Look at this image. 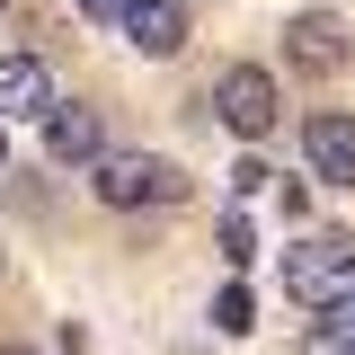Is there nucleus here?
Here are the masks:
<instances>
[{
    "instance_id": "obj_14",
    "label": "nucleus",
    "mask_w": 355,
    "mask_h": 355,
    "mask_svg": "<svg viewBox=\"0 0 355 355\" xmlns=\"http://www.w3.org/2000/svg\"><path fill=\"white\" fill-rule=\"evenodd\" d=\"M0 355H36V347H0Z\"/></svg>"
},
{
    "instance_id": "obj_9",
    "label": "nucleus",
    "mask_w": 355,
    "mask_h": 355,
    "mask_svg": "<svg viewBox=\"0 0 355 355\" xmlns=\"http://www.w3.org/2000/svg\"><path fill=\"white\" fill-rule=\"evenodd\" d=\"M214 329H222V338H249V329H258V302H249V284H222V293H214Z\"/></svg>"
},
{
    "instance_id": "obj_10",
    "label": "nucleus",
    "mask_w": 355,
    "mask_h": 355,
    "mask_svg": "<svg viewBox=\"0 0 355 355\" xmlns=\"http://www.w3.org/2000/svg\"><path fill=\"white\" fill-rule=\"evenodd\" d=\"M222 258H231V275L258 258V231H249V214H222Z\"/></svg>"
},
{
    "instance_id": "obj_4",
    "label": "nucleus",
    "mask_w": 355,
    "mask_h": 355,
    "mask_svg": "<svg viewBox=\"0 0 355 355\" xmlns=\"http://www.w3.org/2000/svg\"><path fill=\"white\" fill-rule=\"evenodd\" d=\"M284 62H293V71H311V80L347 71V62H355V44H347V18H338V9H302V18L284 27Z\"/></svg>"
},
{
    "instance_id": "obj_5",
    "label": "nucleus",
    "mask_w": 355,
    "mask_h": 355,
    "mask_svg": "<svg viewBox=\"0 0 355 355\" xmlns=\"http://www.w3.org/2000/svg\"><path fill=\"white\" fill-rule=\"evenodd\" d=\"M44 151H53L62 169H98V160H107V125H98V107H89V98H53V116H44Z\"/></svg>"
},
{
    "instance_id": "obj_2",
    "label": "nucleus",
    "mask_w": 355,
    "mask_h": 355,
    "mask_svg": "<svg viewBox=\"0 0 355 355\" xmlns=\"http://www.w3.org/2000/svg\"><path fill=\"white\" fill-rule=\"evenodd\" d=\"M284 293L302 311H329L355 293V240L347 231H302L293 249H284Z\"/></svg>"
},
{
    "instance_id": "obj_7",
    "label": "nucleus",
    "mask_w": 355,
    "mask_h": 355,
    "mask_svg": "<svg viewBox=\"0 0 355 355\" xmlns=\"http://www.w3.org/2000/svg\"><path fill=\"white\" fill-rule=\"evenodd\" d=\"M125 44L133 53H151V62H169L178 44H187V0H125Z\"/></svg>"
},
{
    "instance_id": "obj_11",
    "label": "nucleus",
    "mask_w": 355,
    "mask_h": 355,
    "mask_svg": "<svg viewBox=\"0 0 355 355\" xmlns=\"http://www.w3.org/2000/svg\"><path fill=\"white\" fill-rule=\"evenodd\" d=\"M266 178H275V169H266V160H240V169H231V196H258Z\"/></svg>"
},
{
    "instance_id": "obj_6",
    "label": "nucleus",
    "mask_w": 355,
    "mask_h": 355,
    "mask_svg": "<svg viewBox=\"0 0 355 355\" xmlns=\"http://www.w3.org/2000/svg\"><path fill=\"white\" fill-rule=\"evenodd\" d=\"M302 160H311V178L355 187V116H347V107H320V116H302Z\"/></svg>"
},
{
    "instance_id": "obj_3",
    "label": "nucleus",
    "mask_w": 355,
    "mask_h": 355,
    "mask_svg": "<svg viewBox=\"0 0 355 355\" xmlns=\"http://www.w3.org/2000/svg\"><path fill=\"white\" fill-rule=\"evenodd\" d=\"M214 116L240 133V142H266V133H275V116H284L275 71H258V62H231V71L214 80Z\"/></svg>"
},
{
    "instance_id": "obj_15",
    "label": "nucleus",
    "mask_w": 355,
    "mask_h": 355,
    "mask_svg": "<svg viewBox=\"0 0 355 355\" xmlns=\"http://www.w3.org/2000/svg\"><path fill=\"white\" fill-rule=\"evenodd\" d=\"M0 9H9V0H0Z\"/></svg>"
},
{
    "instance_id": "obj_12",
    "label": "nucleus",
    "mask_w": 355,
    "mask_h": 355,
    "mask_svg": "<svg viewBox=\"0 0 355 355\" xmlns=\"http://www.w3.org/2000/svg\"><path fill=\"white\" fill-rule=\"evenodd\" d=\"M80 9L89 18H125V0H80Z\"/></svg>"
},
{
    "instance_id": "obj_1",
    "label": "nucleus",
    "mask_w": 355,
    "mask_h": 355,
    "mask_svg": "<svg viewBox=\"0 0 355 355\" xmlns=\"http://www.w3.org/2000/svg\"><path fill=\"white\" fill-rule=\"evenodd\" d=\"M89 196H98L107 214L178 205V196H187V169H178V160H160V151H107V160L89 169Z\"/></svg>"
},
{
    "instance_id": "obj_13",
    "label": "nucleus",
    "mask_w": 355,
    "mask_h": 355,
    "mask_svg": "<svg viewBox=\"0 0 355 355\" xmlns=\"http://www.w3.org/2000/svg\"><path fill=\"white\" fill-rule=\"evenodd\" d=\"M0 160H9V125H0Z\"/></svg>"
},
{
    "instance_id": "obj_8",
    "label": "nucleus",
    "mask_w": 355,
    "mask_h": 355,
    "mask_svg": "<svg viewBox=\"0 0 355 355\" xmlns=\"http://www.w3.org/2000/svg\"><path fill=\"white\" fill-rule=\"evenodd\" d=\"M9 116H53V71L36 53H0V125Z\"/></svg>"
}]
</instances>
